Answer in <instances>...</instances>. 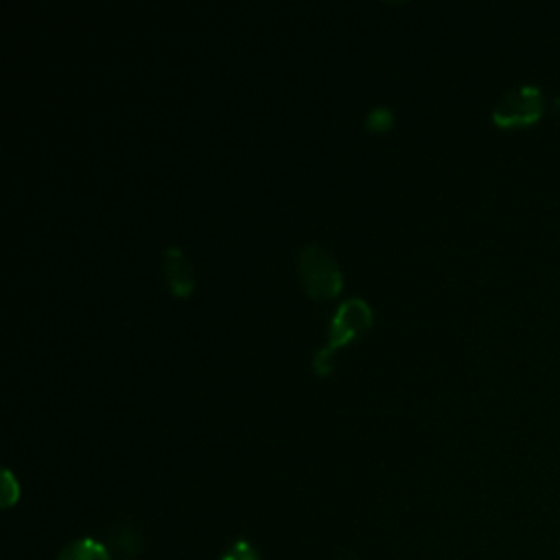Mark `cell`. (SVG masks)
<instances>
[{
    "mask_svg": "<svg viewBox=\"0 0 560 560\" xmlns=\"http://www.w3.org/2000/svg\"><path fill=\"white\" fill-rule=\"evenodd\" d=\"M164 271H166L168 289L175 298H188L192 293V289H195L192 267L179 247H166Z\"/></svg>",
    "mask_w": 560,
    "mask_h": 560,
    "instance_id": "obj_4",
    "label": "cell"
},
{
    "mask_svg": "<svg viewBox=\"0 0 560 560\" xmlns=\"http://www.w3.org/2000/svg\"><path fill=\"white\" fill-rule=\"evenodd\" d=\"M298 269H300L304 291L311 298L328 300L339 295L343 289L341 269L337 267L335 258L319 245H308L300 252Z\"/></svg>",
    "mask_w": 560,
    "mask_h": 560,
    "instance_id": "obj_2",
    "label": "cell"
},
{
    "mask_svg": "<svg viewBox=\"0 0 560 560\" xmlns=\"http://www.w3.org/2000/svg\"><path fill=\"white\" fill-rule=\"evenodd\" d=\"M221 560H260V556H258V551L254 549L252 542L236 540L228 547V551L223 553Z\"/></svg>",
    "mask_w": 560,
    "mask_h": 560,
    "instance_id": "obj_7",
    "label": "cell"
},
{
    "mask_svg": "<svg viewBox=\"0 0 560 560\" xmlns=\"http://www.w3.org/2000/svg\"><path fill=\"white\" fill-rule=\"evenodd\" d=\"M372 326V308L363 298H352L339 304L337 313L330 319L328 326V341L326 346L315 354L313 370L319 376H326L330 372V357L346 346L348 341L357 339L361 332H365Z\"/></svg>",
    "mask_w": 560,
    "mask_h": 560,
    "instance_id": "obj_1",
    "label": "cell"
},
{
    "mask_svg": "<svg viewBox=\"0 0 560 560\" xmlns=\"http://www.w3.org/2000/svg\"><path fill=\"white\" fill-rule=\"evenodd\" d=\"M556 112L560 114V96H556Z\"/></svg>",
    "mask_w": 560,
    "mask_h": 560,
    "instance_id": "obj_9",
    "label": "cell"
},
{
    "mask_svg": "<svg viewBox=\"0 0 560 560\" xmlns=\"http://www.w3.org/2000/svg\"><path fill=\"white\" fill-rule=\"evenodd\" d=\"M394 125V116L387 107H374L368 116H365V127L374 133H381V131H387L389 127Z\"/></svg>",
    "mask_w": 560,
    "mask_h": 560,
    "instance_id": "obj_6",
    "label": "cell"
},
{
    "mask_svg": "<svg viewBox=\"0 0 560 560\" xmlns=\"http://www.w3.org/2000/svg\"><path fill=\"white\" fill-rule=\"evenodd\" d=\"M57 560H114V558H112V551L101 540L79 538L66 545L59 551Z\"/></svg>",
    "mask_w": 560,
    "mask_h": 560,
    "instance_id": "obj_5",
    "label": "cell"
},
{
    "mask_svg": "<svg viewBox=\"0 0 560 560\" xmlns=\"http://www.w3.org/2000/svg\"><path fill=\"white\" fill-rule=\"evenodd\" d=\"M545 96L536 85H518L501 94L492 107V120L499 127L532 125L542 116Z\"/></svg>",
    "mask_w": 560,
    "mask_h": 560,
    "instance_id": "obj_3",
    "label": "cell"
},
{
    "mask_svg": "<svg viewBox=\"0 0 560 560\" xmlns=\"http://www.w3.org/2000/svg\"><path fill=\"white\" fill-rule=\"evenodd\" d=\"M20 499V486L9 468L2 470V508H11Z\"/></svg>",
    "mask_w": 560,
    "mask_h": 560,
    "instance_id": "obj_8",
    "label": "cell"
}]
</instances>
